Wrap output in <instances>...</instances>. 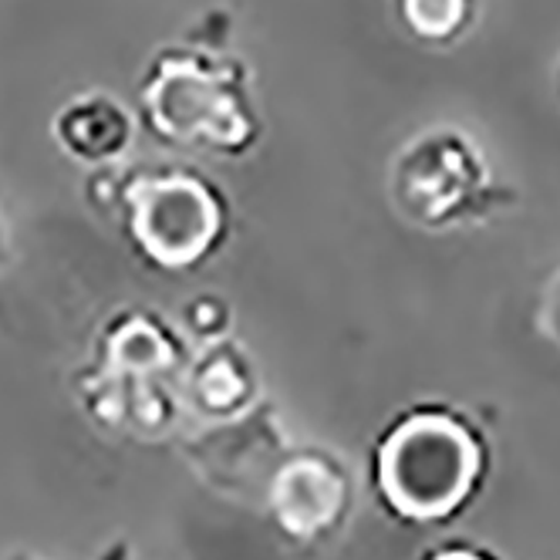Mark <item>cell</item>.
Segmentation results:
<instances>
[{
  "label": "cell",
  "instance_id": "cell-13",
  "mask_svg": "<svg viewBox=\"0 0 560 560\" xmlns=\"http://www.w3.org/2000/svg\"><path fill=\"white\" fill-rule=\"evenodd\" d=\"M557 92H560V68H557Z\"/></svg>",
  "mask_w": 560,
  "mask_h": 560
},
{
  "label": "cell",
  "instance_id": "cell-4",
  "mask_svg": "<svg viewBox=\"0 0 560 560\" xmlns=\"http://www.w3.org/2000/svg\"><path fill=\"white\" fill-rule=\"evenodd\" d=\"M395 213L412 226L450 230L503 203L479 145L459 129H429L395 152L388 170Z\"/></svg>",
  "mask_w": 560,
  "mask_h": 560
},
{
  "label": "cell",
  "instance_id": "cell-8",
  "mask_svg": "<svg viewBox=\"0 0 560 560\" xmlns=\"http://www.w3.org/2000/svg\"><path fill=\"white\" fill-rule=\"evenodd\" d=\"M189 395L199 412L213 419H233L250 412L260 402L254 362L233 341L213 345L189 372Z\"/></svg>",
  "mask_w": 560,
  "mask_h": 560
},
{
  "label": "cell",
  "instance_id": "cell-12",
  "mask_svg": "<svg viewBox=\"0 0 560 560\" xmlns=\"http://www.w3.org/2000/svg\"><path fill=\"white\" fill-rule=\"evenodd\" d=\"M544 331L560 345V273L550 280V288H547V298H544Z\"/></svg>",
  "mask_w": 560,
  "mask_h": 560
},
{
  "label": "cell",
  "instance_id": "cell-6",
  "mask_svg": "<svg viewBox=\"0 0 560 560\" xmlns=\"http://www.w3.org/2000/svg\"><path fill=\"white\" fill-rule=\"evenodd\" d=\"M203 459L207 476L217 487L233 490V493H267V483L277 469V463L284 459L288 443L284 432L277 425V416L270 412L267 402H257L250 412L223 419L207 439H203Z\"/></svg>",
  "mask_w": 560,
  "mask_h": 560
},
{
  "label": "cell",
  "instance_id": "cell-10",
  "mask_svg": "<svg viewBox=\"0 0 560 560\" xmlns=\"http://www.w3.org/2000/svg\"><path fill=\"white\" fill-rule=\"evenodd\" d=\"M186 325L196 331V335H223L226 325H230V307L213 298V294H199L189 307H186Z\"/></svg>",
  "mask_w": 560,
  "mask_h": 560
},
{
  "label": "cell",
  "instance_id": "cell-11",
  "mask_svg": "<svg viewBox=\"0 0 560 560\" xmlns=\"http://www.w3.org/2000/svg\"><path fill=\"white\" fill-rule=\"evenodd\" d=\"M419 560H503V557L479 540H443L429 547Z\"/></svg>",
  "mask_w": 560,
  "mask_h": 560
},
{
  "label": "cell",
  "instance_id": "cell-2",
  "mask_svg": "<svg viewBox=\"0 0 560 560\" xmlns=\"http://www.w3.org/2000/svg\"><path fill=\"white\" fill-rule=\"evenodd\" d=\"M142 108L149 132L176 145L244 155L264 136L247 68L210 51H159L142 82Z\"/></svg>",
  "mask_w": 560,
  "mask_h": 560
},
{
  "label": "cell",
  "instance_id": "cell-5",
  "mask_svg": "<svg viewBox=\"0 0 560 560\" xmlns=\"http://www.w3.org/2000/svg\"><path fill=\"white\" fill-rule=\"evenodd\" d=\"M260 506L273 534L288 547H328L345 534L354 513V476L331 450H288L270 476Z\"/></svg>",
  "mask_w": 560,
  "mask_h": 560
},
{
  "label": "cell",
  "instance_id": "cell-1",
  "mask_svg": "<svg viewBox=\"0 0 560 560\" xmlns=\"http://www.w3.org/2000/svg\"><path fill=\"white\" fill-rule=\"evenodd\" d=\"M487 432L459 406L416 402L395 412L369 450V487L388 520L416 530L450 527L487 490Z\"/></svg>",
  "mask_w": 560,
  "mask_h": 560
},
{
  "label": "cell",
  "instance_id": "cell-7",
  "mask_svg": "<svg viewBox=\"0 0 560 560\" xmlns=\"http://www.w3.org/2000/svg\"><path fill=\"white\" fill-rule=\"evenodd\" d=\"M55 136L61 149L74 159H82V163H108V159L129 149L132 122L115 98L102 92H89L58 112Z\"/></svg>",
  "mask_w": 560,
  "mask_h": 560
},
{
  "label": "cell",
  "instance_id": "cell-9",
  "mask_svg": "<svg viewBox=\"0 0 560 560\" xmlns=\"http://www.w3.org/2000/svg\"><path fill=\"white\" fill-rule=\"evenodd\" d=\"M479 0H395L402 27L425 45H453L472 27Z\"/></svg>",
  "mask_w": 560,
  "mask_h": 560
},
{
  "label": "cell",
  "instance_id": "cell-3",
  "mask_svg": "<svg viewBox=\"0 0 560 560\" xmlns=\"http://www.w3.org/2000/svg\"><path fill=\"white\" fill-rule=\"evenodd\" d=\"M126 230L145 264L183 273L210 260L230 236V199L196 170H145L118 189Z\"/></svg>",
  "mask_w": 560,
  "mask_h": 560
}]
</instances>
